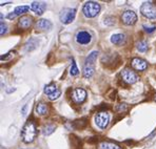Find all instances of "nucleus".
Returning a JSON list of instances; mask_svg holds the SVG:
<instances>
[{"label": "nucleus", "instance_id": "obj_32", "mask_svg": "<svg viewBox=\"0 0 156 149\" xmlns=\"http://www.w3.org/2000/svg\"><path fill=\"white\" fill-rule=\"evenodd\" d=\"M155 101H156V95H155Z\"/></svg>", "mask_w": 156, "mask_h": 149}, {"label": "nucleus", "instance_id": "obj_17", "mask_svg": "<svg viewBox=\"0 0 156 149\" xmlns=\"http://www.w3.org/2000/svg\"><path fill=\"white\" fill-rule=\"evenodd\" d=\"M98 149H120L119 145H117L116 143L113 142H101L98 145Z\"/></svg>", "mask_w": 156, "mask_h": 149}, {"label": "nucleus", "instance_id": "obj_8", "mask_svg": "<svg viewBox=\"0 0 156 149\" xmlns=\"http://www.w3.org/2000/svg\"><path fill=\"white\" fill-rule=\"evenodd\" d=\"M121 20L125 24L127 25H133L136 23L137 21V16L133 11H126L121 15Z\"/></svg>", "mask_w": 156, "mask_h": 149}, {"label": "nucleus", "instance_id": "obj_22", "mask_svg": "<svg viewBox=\"0 0 156 149\" xmlns=\"http://www.w3.org/2000/svg\"><path fill=\"white\" fill-rule=\"evenodd\" d=\"M56 90H57V88H56V85H55L54 83H51V84H49V85H47L44 87V93H47L48 96L52 95V93H55Z\"/></svg>", "mask_w": 156, "mask_h": 149}, {"label": "nucleus", "instance_id": "obj_4", "mask_svg": "<svg viewBox=\"0 0 156 149\" xmlns=\"http://www.w3.org/2000/svg\"><path fill=\"white\" fill-rule=\"evenodd\" d=\"M140 13L149 19L156 18V6L152 2H144L140 6Z\"/></svg>", "mask_w": 156, "mask_h": 149}, {"label": "nucleus", "instance_id": "obj_3", "mask_svg": "<svg viewBox=\"0 0 156 149\" xmlns=\"http://www.w3.org/2000/svg\"><path fill=\"white\" fill-rule=\"evenodd\" d=\"M76 16V10L75 8H63L59 15V19L63 24H69L74 21Z\"/></svg>", "mask_w": 156, "mask_h": 149}, {"label": "nucleus", "instance_id": "obj_26", "mask_svg": "<svg viewBox=\"0 0 156 149\" xmlns=\"http://www.w3.org/2000/svg\"><path fill=\"white\" fill-rule=\"evenodd\" d=\"M114 23H115V18H113V17H107L105 19V24H107V25H113Z\"/></svg>", "mask_w": 156, "mask_h": 149}, {"label": "nucleus", "instance_id": "obj_2", "mask_svg": "<svg viewBox=\"0 0 156 149\" xmlns=\"http://www.w3.org/2000/svg\"><path fill=\"white\" fill-rule=\"evenodd\" d=\"M100 11V4L97 3V2L94 1H88L86 2V4L82 8V12H83V15L88 18H93L99 13Z\"/></svg>", "mask_w": 156, "mask_h": 149}, {"label": "nucleus", "instance_id": "obj_9", "mask_svg": "<svg viewBox=\"0 0 156 149\" xmlns=\"http://www.w3.org/2000/svg\"><path fill=\"white\" fill-rule=\"evenodd\" d=\"M92 40V36L90 33L88 32H84V31H81V32H78L77 35H76V41L77 43L79 44H89Z\"/></svg>", "mask_w": 156, "mask_h": 149}, {"label": "nucleus", "instance_id": "obj_23", "mask_svg": "<svg viewBox=\"0 0 156 149\" xmlns=\"http://www.w3.org/2000/svg\"><path fill=\"white\" fill-rule=\"evenodd\" d=\"M137 49H138L140 52H144L147 49H148V43L144 40L139 41V42L137 43Z\"/></svg>", "mask_w": 156, "mask_h": 149}, {"label": "nucleus", "instance_id": "obj_21", "mask_svg": "<svg viewBox=\"0 0 156 149\" xmlns=\"http://www.w3.org/2000/svg\"><path fill=\"white\" fill-rule=\"evenodd\" d=\"M55 129H56L55 125H52V124H48V125L43 126V128H42L43 136H50V134H52L53 132L55 131Z\"/></svg>", "mask_w": 156, "mask_h": 149}, {"label": "nucleus", "instance_id": "obj_29", "mask_svg": "<svg viewBox=\"0 0 156 149\" xmlns=\"http://www.w3.org/2000/svg\"><path fill=\"white\" fill-rule=\"evenodd\" d=\"M13 52H9V54H6V56H1V61H5V60H9V59H11L12 58V56H13Z\"/></svg>", "mask_w": 156, "mask_h": 149}, {"label": "nucleus", "instance_id": "obj_10", "mask_svg": "<svg viewBox=\"0 0 156 149\" xmlns=\"http://www.w3.org/2000/svg\"><path fill=\"white\" fill-rule=\"evenodd\" d=\"M131 65L136 70H144L148 67V63L140 58H134L131 61Z\"/></svg>", "mask_w": 156, "mask_h": 149}, {"label": "nucleus", "instance_id": "obj_24", "mask_svg": "<svg viewBox=\"0 0 156 149\" xmlns=\"http://www.w3.org/2000/svg\"><path fill=\"white\" fill-rule=\"evenodd\" d=\"M78 73H79V70H78L76 63H75L74 60H72V65H71V68H70V74L71 76H77Z\"/></svg>", "mask_w": 156, "mask_h": 149}, {"label": "nucleus", "instance_id": "obj_14", "mask_svg": "<svg viewBox=\"0 0 156 149\" xmlns=\"http://www.w3.org/2000/svg\"><path fill=\"white\" fill-rule=\"evenodd\" d=\"M52 27V22L50 20L47 19H40L36 22V29L39 31H48V29H51Z\"/></svg>", "mask_w": 156, "mask_h": 149}, {"label": "nucleus", "instance_id": "obj_19", "mask_svg": "<svg viewBox=\"0 0 156 149\" xmlns=\"http://www.w3.org/2000/svg\"><path fill=\"white\" fill-rule=\"evenodd\" d=\"M99 52H97V50H94V52H92L90 55H89L88 57H87L86 59V65H93L94 66V63H95L96 59H97V56Z\"/></svg>", "mask_w": 156, "mask_h": 149}, {"label": "nucleus", "instance_id": "obj_20", "mask_svg": "<svg viewBox=\"0 0 156 149\" xmlns=\"http://www.w3.org/2000/svg\"><path fill=\"white\" fill-rule=\"evenodd\" d=\"M94 72H95V69H94L93 65H84V67H83V77L87 78V79H89V78H91L92 76L94 75Z\"/></svg>", "mask_w": 156, "mask_h": 149}, {"label": "nucleus", "instance_id": "obj_1", "mask_svg": "<svg viewBox=\"0 0 156 149\" xmlns=\"http://www.w3.org/2000/svg\"><path fill=\"white\" fill-rule=\"evenodd\" d=\"M37 136V127L33 120H29L24 124L21 131V137L24 143H32Z\"/></svg>", "mask_w": 156, "mask_h": 149}, {"label": "nucleus", "instance_id": "obj_28", "mask_svg": "<svg viewBox=\"0 0 156 149\" xmlns=\"http://www.w3.org/2000/svg\"><path fill=\"white\" fill-rule=\"evenodd\" d=\"M0 27H1L0 34H1V36H3L4 34L6 33V29H8V27H6V25L4 24V22H1V23H0Z\"/></svg>", "mask_w": 156, "mask_h": 149}, {"label": "nucleus", "instance_id": "obj_5", "mask_svg": "<svg viewBox=\"0 0 156 149\" xmlns=\"http://www.w3.org/2000/svg\"><path fill=\"white\" fill-rule=\"evenodd\" d=\"M121 78L128 84H134L138 81V76L135 72H133L131 68H125L121 72Z\"/></svg>", "mask_w": 156, "mask_h": 149}, {"label": "nucleus", "instance_id": "obj_27", "mask_svg": "<svg viewBox=\"0 0 156 149\" xmlns=\"http://www.w3.org/2000/svg\"><path fill=\"white\" fill-rule=\"evenodd\" d=\"M144 31L147 32V33H153V32L156 29V26H150V25H144Z\"/></svg>", "mask_w": 156, "mask_h": 149}, {"label": "nucleus", "instance_id": "obj_12", "mask_svg": "<svg viewBox=\"0 0 156 149\" xmlns=\"http://www.w3.org/2000/svg\"><path fill=\"white\" fill-rule=\"evenodd\" d=\"M33 24V18L30 16H22L18 21V27L22 29H27L29 27H31V25Z\"/></svg>", "mask_w": 156, "mask_h": 149}, {"label": "nucleus", "instance_id": "obj_13", "mask_svg": "<svg viewBox=\"0 0 156 149\" xmlns=\"http://www.w3.org/2000/svg\"><path fill=\"white\" fill-rule=\"evenodd\" d=\"M30 10V6H27V5H22V6H17V8L14 10L13 13L9 14L8 15V18L9 19H15L17 16L21 15V14H24L27 13V11Z\"/></svg>", "mask_w": 156, "mask_h": 149}, {"label": "nucleus", "instance_id": "obj_11", "mask_svg": "<svg viewBox=\"0 0 156 149\" xmlns=\"http://www.w3.org/2000/svg\"><path fill=\"white\" fill-rule=\"evenodd\" d=\"M31 8H32V11L35 12L37 15H42V14L44 13L45 8H47V4L41 1H34V2H32Z\"/></svg>", "mask_w": 156, "mask_h": 149}, {"label": "nucleus", "instance_id": "obj_16", "mask_svg": "<svg viewBox=\"0 0 156 149\" xmlns=\"http://www.w3.org/2000/svg\"><path fill=\"white\" fill-rule=\"evenodd\" d=\"M38 44H39V41L37 40V39L32 38L26 43V45H24V49H26L27 52H32V50H34L36 47L38 46Z\"/></svg>", "mask_w": 156, "mask_h": 149}, {"label": "nucleus", "instance_id": "obj_7", "mask_svg": "<svg viewBox=\"0 0 156 149\" xmlns=\"http://www.w3.org/2000/svg\"><path fill=\"white\" fill-rule=\"evenodd\" d=\"M87 98V91L82 88H75L72 91V100L74 101L76 104L84 102Z\"/></svg>", "mask_w": 156, "mask_h": 149}, {"label": "nucleus", "instance_id": "obj_31", "mask_svg": "<svg viewBox=\"0 0 156 149\" xmlns=\"http://www.w3.org/2000/svg\"><path fill=\"white\" fill-rule=\"evenodd\" d=\"M6 91H8V93H12V91H15V88H13V89H8Z\"/></svg>", "mask_w": 156, "mask_h": 149}, {"label": "nucleus", "instance_id": "obj_18", "mask_svg": "<svg viewBox=\"0 0 156 149\" xmlns=\"http://www.w3.org/2000/svg\"><path fill=\"white\" fill-rule=\"evenodd\" d=\"M36 112L40 116H44L49 112V106L45 103H38L36 105Z\"/></svg>", "mask_w": 156, "mask_h": 149}, {"label": "nucleus", "instance_id": "obj_15", "mask_svg": "<svg viewBox=\"0 0 156 149\" xmlns=\"http://www.w3.org/2000/svg\"><path fill=\"white\" fill-rule=\"evenodd\" d=\"M111 42L115 45H122L126 42V36L123 34H115L112 36Z\"/></svg>", "mask_w": 156, "mask_h": 149}, {"label": "nucleus", "instance_id": "obj_25", "mask_svg": "<svg viewBox=\"0 0 156 149\" xmlns=\"http://www.w3.org/2000/svg\"><path fill=\"white\" fill-rule=\"evenodd\" d=\"M60 95H61V91L59 90V89H57L56 91H55V93H53L52 95H50L49 96V99L50 100H56V99H58L59 97H60Z\"/></svg>", "mask_w": 156, "mask_h": 149}, {"label": "nucleus", "instance_id": "obj_30", "mask_svg": "<svg viewBox=\"0 0 156 149\" xmlns=\"http://www.w3.org/2000/svg\"><path fill=\"white\" fill-rule=\"evenodd\" d=\"M27 108V105H24V106H23V108H22V109H21V113H22V114H23V116H24V114H26Z\"/></svg>", "mask_w": 156, "mask_h": 149}, {"label": "nucleus", "instance_id": "obj_6", "mask_svg": "<svg viewBox=\"0 0 156 149\" xmlns=\"http://www.w3.org/2000/svg\"><path fill=\"white\" fill-rule=\"evenodd\" d=\"M109 120H110V117L107 111L98 112L95 117L96 125H97L99 128H101V129H105V128L107 127L108 124H109Z\"/></svg>", "mask_w": 156, "mask_h": 149}]
</instances>
